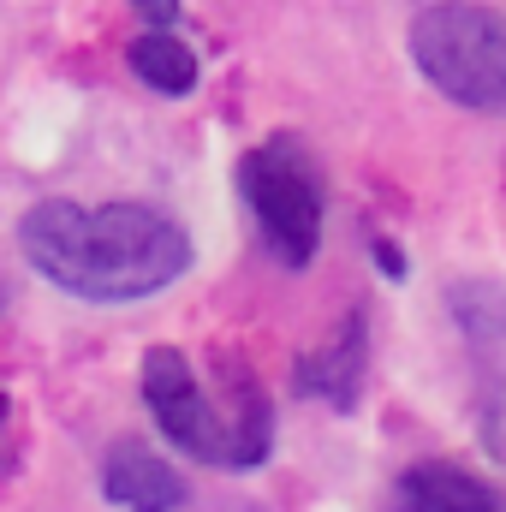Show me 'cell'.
I'll list each match as a JSON object with an SVG mask.
<instances>
[{
    "label": "cell",
    "mask_w": 506,
    "mask_h": 512,
    "mask_svg": "<svg viewBox=\"0 0 506 512\" xmlns=\"http://www.w3.org/2000/svg\"><path fill=\"white\" fill-rule=\"evenodd\" d=\"M18 245L42 280L90 304H131L173 286L191 268V239L149 203H36Z\"/></svg>",
    "instance_id": "1"
},
{
    "label": "cell",
    "mask_w": 506,
    "mask_h": 512,
    "mask_svg": "<svg viewBox=\"0 0 506 512\" xmlns=\"http://www.w3.org/2000/svg\"><path fill=\"white\" fill-rule=\"evenodd\" d=\"M143 399H149L161 435L173 447H185L191 459H203V465L251 471L274 447V405L262 399V387L245 405L221 411L215 393L197 382V370H191V358L179 346H149L143 352Z\"/></svg>",
    "instance_id": "2"
},
{
    "label": "cell",
    "mask_w": 506,
    "mask_h": 512,
    "mask_svg": "<svg viewBox=\"0 0 506 512\" xmlns=\"http://www.w3.org/2000/svg\"><path fill=\"white\" fill-rule=\"evenodd\" d=\"M411 60L459 108L506 114V12L465 6V0L417 12V24H411Z\"/></svg>",
    "instance_id": "3"
},
{
    "label": "cell",
    "mask_w": 506,
    "mask_h": 512,
    "mask_svg": "<svg viewBox=\"0 0 506 512\" xmlns=\"http://www.w3.org/2000/svg\"><path fill=\"white\" fill-rule=\"evenodd\" d=\"M239 197L256 215L268 251L286 268H310L322 245V179L292 137H268L239 161Z\"/></svg>",
    "instance_id": "4"
},
{
    "label": "cell",
    "mask_w": 506,
    "mask_h": 512,
    "mask_svg": "<svg viewBox=\"0 0 506 512\" xmlns=\"http://www.w3.org/2000/svg\"><path fill=\"white\" fill-rule=\"evenodd\" d=\"M102 495L126 512H179L185 507V477L167 459H155L149 447L120 441L102 465Z\"/></svg>",
    "instance_id": "5"
},
{
    "label": "cell",
    "mask_w": 506,
    "mask_h": 512,
    "mask_svg": "<svg viewBox=\"0 0 506 512\" xmlns=\"http://www.w3.org/2000/svg\"><path fill=\"white\" fill-rule=\"evenodd\" d=\"M399 512H501V495L441 459H423L399 477Z\"/></svg>",
    "instance_id": "6"
},
{
    "label": "cell",
    "mask_w": 506,
    "mask_h": 512,
    "mask_svg": "<svg viewBox=\"0 0 506 512\" xmlns=\"http://www.w3.org/2000/svg\"><path fill=\"white\" fill-rule=\"evenodd\" d=\"M364 316H352L322 352H310L304 364H298V387L304 393H316V399H328V405H358V387H364Z\"/></svg>",
    "instance_id": "7"
},
{
    "label": "cell",
    "mask_w": 506,
    "mask_h": 512,
    "mask_svg": "<svg viewBox=\"0 0 506 512\" xmlns=\"http://www.w3.org/2000/svg\"><path fill=\"white\" fill-rule=\"evenodd\" d=\"M131 72L149 84V90H161V96H191L197 90V54L179 42V36H167V30H143L137 42L126 48Z\"/></svg>",
    "instance_id": "8"
},
{
    "label": "cell",
    "mask_w": 506,
    "mask_h": 512,
    "mask_svg": "<svg viewBox=\"0 0 506 512\" xmlns=\"http://www.w3.org/2000/svg\"><path fill=\"white\" fill-rule=\"evenodd\" d=\"M131 12H137L149 30H173V24H179V0H131Z\"/></svg>",
    "instance_id": "9"
},
{
    "label": "cell",
    "mask_w": 506,
    "mask_h": 512,
    "mask_svg": "<svg viewBox=\"0 0 506 512\" xmlns=\"http://www.w3.org/2000/svg\"><path fill=\"white\" fill-rule=\"evenodd\" d=\"M376 268H381V274H393V280H399V274H405V256L393 251L387 239H376Z\"/></svg>",
    "instance_id": "10"
},
{
    "label": "cell",
    "mask_w": 506,
    "mask_h": 512,
    "mask_svg": "<svg viewBox=\"0 0 506 512\" xmlns=\"http://www.w3.org/2000/svg\"><path fill=\"white\" fill-rule=\"evenodd\" d=\"M0 423H6V393H0Z\"/></svg>",
    "instance_id": "11"
}]
</instances>
